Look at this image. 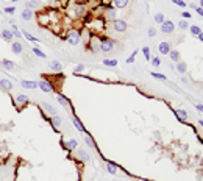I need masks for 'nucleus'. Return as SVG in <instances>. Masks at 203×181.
Instances as JSON below:
<instances>
[{
  "label": "nucleus",
  "instance_id": "22",
  "mask_svg": "<svg viewBox=\"0 0 203 181\" xmlns=\"http://www.w3.org/2000/svg\"><path fill=\"white\" fill-rule=\"evenodd\" d=\"M85 142H86V144L89 145V147H94V149H97V144L94 142V139L91 138L89 133H85Z\"/></svg>",
  "mask_w": 203,
  "mask_h": 181
},
{
  "label": "nucleus",
  "instance_id": "8",
  "mask_svg": "<svg viewBox=\"0 0 203 181\" xmlns=\"http://www.w3.org/2000/svg\"><path fill=\"white\" fill-rule=\"evenodd\" d=\"M11 52L16 53V55H20L22 52H24V45H22V42H19V41L11 42Z\"/></svg>",
  "mask_w": 203,
  "mask_h": 181
},
{
  "label": "nucleus",
  "instance_id": "35",
  "mask_svg": "<svg viewBox=\"0 0 203 181\" xmlns=\"http://www.w3.org/2000/svg\"><path fill=\"white\" fill-rule=\"evenodd\" d=\"M136 55H138V50H134V52L131 53L128 58H127V63H128V64H133V63H134V58H136Z\"/></svg>",
  "mask_w": 203,
  "mask_h": 181
},
{
  "label": "nucleus",
  "instance_id": "10",
  "mask_svg": "<svg viewBox=\"0 0 203 181\" xmlns=\"http://www.w3.org/2000/svg\"><path fill=\"white\" fill-rule=\"evenodd\" d=\"M72 122H74V125H75V128L78 130V131H81V133H86V128H85V125L81 123V120L78 119V116H72Z\"/></svg>",
  "mask_w": 203,
  "mask_h": 181
},
{
  "label": "nucleus",
  "instance_id": "49",
  "mask_svg": "<svg viewBox=\"0 0 203 181\" xmlns=\"http://www.w3.org/2000/svg\"><path fill=\"white\" fill-rule=\"evenodd\" d=\"M200 8H203V0H200Z\"/></svg>",
  "mask_w": 203,
  "mask_h": 181
},
{
  "label": "nucleus",
  "instance_id": "14",
  "mask_svg": "<svg viewBox=\"0 0 203 181\" xmlns=\"http://www.w3.org/2000/svg\"><path fill=\"white\" fill-rule=\"evenodd\" d=\"M20 17H22V20H31L33 19V11L24 8V11L20 13Z\"/></svg>",
  "mask_w": 203,
  "mask_h": 181
},
{
  "label": "nucleus",
  "instance_id": "40",
  "mask_svg": "<svg viewBox=\"0 0 203 181\" xmlns=\"http://www.w3.org/2000/svg\"><path fill=\"white\" fill-rule=\"evenodd\" d=\"M3 11H5V14H14L16 13V8L14 6H7Z\"/></svg>",
  "mask_w": 203,
  "mask_h": 181
},
{
  "label": "nucleus",
  "instance_id": "31",
  "mask_svg": "<svg viewBox=\"0 0 203 181\" xmlns=\"http://www.w3.org/2000/svg\"><path fill=\"white\" fill-rule=\"evenodd\" d=\"M177 70H178L180 74H184L186 70H188V67H186L184 63H178V64H177Z\"/></svg>",
  "mask_w": 203,
  "mask_h": 181
},
{
  "label": "nucleus",
  "instance_id": "48",
  "mask_svg": "<svg viewBox=\"0 0 203 181\" xmlns=\"http://www.w3.org/2000/svg\"><path fill=\"white\" fill-rule=\"evenodd\" d=\"M199 39H200V41L203 42V31H202V33H200V35H199Z\"/></svg>",
  "mask_w": 203,
  "mask_h": 181
},
{
  "label": "nucleus",
  "instance_id": "41",
  "mask_svg": "<svg viewBox=\"0 0 203 181\" xmlns=\"http://www.w3.org/2000/svg\"><path fill=\"white\" fill-rule=\"evenodd\" d=\"M74 13H75V16H80V14H83V13H85V8H83V6H78V5H77V8H75Z\"/></svg>",
  "mask_w": 203,
  "mask_h": 181
},
{
  "label": "nucleus",
  "instance_id": "34",
  "mask_svg": "<svg viewBox=\"0 0 203 181\" xmlns=\"http://www.w3.org/2000/svg\"><path fill=\"white\" fill-rule=\"evenodd\" d=\"M164 20H166V19H164V14H161V13H158V14L155 16V22H156V24H160V25H161V24H163Z\"/></svg>",
  "mask_w": 203,
  "mask_h": 181
},
{
  "label": "nucleus",
  "instance_id": "47",
  "mask_svg": "<svg viewBox=\"0 0 203 181\" xmlns=\"http://www.w3.org/2000/svg\"><path fill=\"white\" fill-rule=\"evenodd\" d=\"M195 108L199 109V111H202V112H203V105H200V103H197V105H195Z\"/></svg>",
  "mask_w": 203,
  "mask_h": 181
},
{
  "label": "nucleus",
  "instance_id": "6",
  "mask_svg": "<svg viewBox=\"0 0 203 181\" xmlns=\"http://www.w3.org/2000/svg\"><path fill=\"white\" fill-rule=\"evenodd\" d=\"M0 89L5 91V92L13 91V81H11L9 78H2L0 80Z\"/></svg>",
  "mask_w": 203,
  "mask_h": 181
},
{
  "label": "nucleus",
  "instance_id": "17",
  "mask_svg": "<svg viewBox=\"0 0 203 181\" xmlns=\"http://www.w3.org/2000/svg\"><path fill=\"white\" fill-rule=\"evenodd\" d=\"M38 6H39V0H30V2H27L25 3V8L27 9H36Z\"/></svg>",
  "mask_w": 203,
  "mask_h": 181
},
{
  "label": "nucleus",
  "instance_id": "29",
  "mask_svg": "<svg viewBox=\"0 0 203 181\" xmlns=\"http://www.w3.org/2000/svg\"><path fill=\"white\" fill-rule=\"evenodd\" d=\"M169 56H170L172 61H175V63H180V53H178L177 50H170V53H169Z\"/></svg>",
  "mask_w": 203,
  "mask_h": 181
},
{
  "label": "nucleus",
  "instance_id": "39",
  "mask_svg": "<svg viewBox=\"0 0 203 181\" xmlns=\"http://www.w3.org/2000/svg\"><path fill=\"white\" fill-rule=\"evenodd\" d=\"M152 76H155V78L161 80V81L166 80V75H163V74H156V72H152Z\"/></svg>",
  "mask_w": 203,
  "mask_h": 181
},
{
  "label": "nucleus",
  "instance_id": "43",
  "mask_svg": "<svg viewBox=\"0 0 203 181\" xmlns=\"http://www.w3.org/2000/svg\"><path fill=\"white\" fill-rule=\"evenodd\" d=\"M181 17L186 20V19H191V13H189V11H183V13H181Z\"/></svg>",
  "mask_w": 203,
  "mask_h": 181
},
{
  "label": "nucleus",
  "instance_id": "42",
  "mask_svg": "<svg viewBox=\"0 0 203 181\" xmlns=\"http://www.w3.org/2000/svg\"><path fill=\"white\" fill-rule=\"evenodd\" d=\"M172 2L175 3V5H178V6H181V8H184L188 3H184V0H172Z\"/></svg>",
  "mask_w": 203,
  "mask_h": 181
},
{
  "label": "nucleus",
  "instance_id": "12",
  "mask_svg": "<svg viewBox=\"0 0 203 181\" xmlns=\"http://www.w3.org/2000/svg\"><path fill=\"white\" fill-rule=\"evenodd\" d=\"M20 84H22V87H25V89H36L38 87L36 81H30V80H22Z\"/></svg>",
  "mask_w": 203,
  "mask_h": 181
},
{
  "label": "nucleus",
  "instance_id": "1",
  "mask_svg": "<svg viewBox=\"0 0 203 181\" xmlns=\"http://www.w3.org/2000/svg\"><path fill=\"white\" fill-rule=\"evenodd\" d=\"M66 41H67L70 45H78L80 41H81V36H80V31L78 30H70L66 36Z\"/></svg>",
  "mask_w": 203,
  "mask_h": 181
},
{
  "label": "nucleus",
  "instance_id": "13",
  "mask_svg": "<svg viewBox=\"0 0 203 181\" xmlns=\"http://www.w3.org/2000/svg\"><path fill=\"white\" fill-rule=\"evenodd\" d=\"M50 70H53V72H61L63 70V66H61V63L59 61H56V59H53V61H50Z\"/></svg>",
  "mask_w": 203,
  "mask_h": 181
},
{
  "label": "nucleus",
  "instance_id": "33",
  "mask_svg": "<svg viewBox=\"0 0 203 181\" xmlns=\"http://www.w3.org/2000/svg\"><path fill=\"white\" fill-rule=\"evenodd\" d=\"M142 53H144L145 61H150V48L149 47H144V48H142Z\"/></svg>",
  "mask_w": 203,
  "mask_h": 181
},
{
  "label": "nucleus",
  "instance_id": "38",
  "mask_svg": "<svg viewBox=\"0 0 203 181\" xmlns=\"http://www.w3.org/2000/svg\"><path fill=\"white\" fill-rule=\"evenodd\" d=\"M83 70H85V64H78V66L74 69V74H81Z\"/></svg>",
  "mask_w": 203,
  "mask_h": 181
},
{
  "label": "nucleus",
  "instance_id": "36",
  "mask_svg": "<svg viewBox=\"0 0 203 181\" xmlns=\"http://www.w3.org/2000/svg\"><path fill=\"white\" fill-rule=\"evenodd\" d=\"M178 27H180V28H181V30H188V28H189V25H188V22H186L184 19H183V20H180V22H178Z\"/></svg>",
  "mask_w": 203,
  "mask_h": 181
},
{
  "label": "nucleus",
  "instance_id": "4",
  "mask_svg": "<svg viewBox=\"0 0 203 181\" xmlns=\"http://www.w3.org/2000/svg\"><path fill=\"white\" fill-rule=\"evenodd\" d=\"M38 87L42 91V92H53V84L50 83V81H47V80H41V81H38Z\"/></svg>",
  "mask_w": 203,
  "mask_h": 181
},
{
  "label": "nucleus",
  "instance_id": "46",
  "mask_svg": "<svg viewBox=\"0 0 203 181\" xmlns=\"http://www.w3.org/2000/svg\"><path fill=\"white\" fill-rule=\"evenodd\" d=\"M195 11H197V13H199V16H202V17H203V8L197 6V8H195Z\"/></svg>",
  "mask_w": 203,
  "mask_h": 181
},
{
  "label": "nucleus",
  "instance_id": "20",
  "mask_svg": "<svg viewBox=\"0 0 203 181\" xmlns=\"http://www.w3.org/2000/svg\"><path fill=\"white\" fill-rule=\"evenodd\" d=\"M2 36H3V39H7V41H11L13 42V33H11V30H8V28H3L2 30Z\"/></svg>",
  "mask_w": 203,
  "mask_h": 181
},
{
  "label": "nucleus",
  "instance_id": "32",
  "mask_svg": "<svg viewBox=\"0 0 203 181\" xmlns=\"http://www.w3.org/2000/svg\"><path fill=\"white\" fill-rule=\"evenodd\" d=\"M103 64L109 66V67H114V66H117V61L116 59H103Z\"/></svg>",
  "mask_w": 203,
  "mask_h": 181
},
{
  "label": "nucleus",
  "instance_id": "28",
  "mask_svg": "<svg viewBox=\"0 0 203 181\" xmlns=\"http://www.w3.org/2000/svg\"><path fill=\"white\" fill-rule=\"evenodd\" d=\"M11 33L14 37H22V31H19V27L16 24H13V27H11Z\"/></svg>",
  "mask_w": 203,
  "mask_h": 181
},
{
  "label": "nucleus",
  "instance_id": "37",
  "mask_svg": "<svg viewBox=\"0 0 203 181\" xmlns=\"http://www.w3.org/2000/svg\"><path fill=\"white\" fill-rule=\"evenodd\" d=\"M152 66H153V67H160V66H161V59L160 58H152Z\"/></svg>",
  "mask_w": 203,
  "mask_h": 181
},
{
  "label": "nucleus",
  "instance_id": "2",
  "mask_svg": "<svg viewBox=\"0 0 203 181\" xmlns=\"http://www.w3.org/2000/svg\"><path fill=\"white\" fill-rule=\"evenodd\" d=\"M114 47H116V42H114L113 39H108V37H105V39H102L100 45H98V48H100V50H102L103 53H108V52H111Z\"/></svg>",
  "mask_w": 203,
  "mask_h": 181
},
{
  "label": "nucleus",
  "instance_id": "5",
  "mask_svg": "<svg viewBox=\"0 0 203 181\" xmlns=\"http://www.w3.org/2000/svg\"><path fill=\"white\" fill-rule=\"evenodd\" d=\"M173 28H175V25H173L172 20H164L161 24V31L166 33V35H170V33L173 31Z\"/></svg>",
  "mask_w": 203,
  "mask_h": 181
},
{
  "label": "nucleus",
  "instance_id": "26",
  "mask_svg": "<svg viewBox=\"0 0 203 181\" xmlns=\"http://www.w3.org/2000/svg\"><path fill=\"white\" fill-rule=\"evenodd\" d=\"M113 3L116 8H125L128 5V0H113Z\"/></svg>",
  "mask_w": 203,
  "mask_h": 181
},
{
  "label": "nucleus",
  "instance_id": "44",
  "mask_svg": "<svg viewBox=\"0 0 203 181\" xmlns=\"http://www.w3.org/2000/svg\"><path fill=\"white\" fill-rule=\"evenodd\" d=\"M75 5H78V6H83L85 3H87V0H74Z\"/></svg>",
  "mask_w": 203,
  "mask_h": 181
},
{
  "label": "nucleus",
  "instance_id": "11",
  "mask_svg": "<svg viewBox=\"0 0 203 181\" xmlns=\"http://www.w3.org/2000/svg\"><path fill=\"white\" fill-rule=\"evenodd\" d=\"M48 122H50V123L53 125V128H55V130H58L59 127H61V117H59L58 114H56V116H50V119H48Z\"/></svg>",
  "mask_w": 203,
  "mask_h": 181
},
{
  "label": "nucleus",
  "instance_id": "3",
  "mask_svg": "<svg viewBox=\"0 0 203 181\" xmlns=\"http://www.w3.org/2000/svg\"><path fill=\"white\" fill-rule=\"evenodd\" d=\"M127 27H128L127 22L122 20V19H114V20H113V30L117 31V33L125 31V30H127Z\"/></svg>",
  "mask_w": 203,
  "mask_h": 181
},
{
  "label": "nucleus",
  "instance_id": "16",
  "mask_svg": "<svg viewBox=\"0 0 203 181\" xmlns=\"http://www.w3.org/2000/svg\"><path fill=\"white\" fill-rule=\"evenodd\" d=\"M116 16H117V13H116V9H114V8H108V9L105 11V17H106V19L114 20V19H116Z\"/></svg>",
  "mask_w": 203,
  "mask_h": 181
},
{
  "label": "nucleus",
  "instance_id": "27",
  "mask_svg": "<svg viewBox=\"0 0 203 181\" xmlns=\"http://www.w3.org/2000/svg\"><path fill=\"white\" fill-rule=\"evenodd\" d=\"M42 106L46 108V111H47L48 114H52V116H56V109H55L53 106H50V105H48V103H46V102H44V103H42Z\"/></svg>",
  "mask_w": 203,
  "mask_h": 181
},
{
  "label": "nucleus",
  "instance_id": "30",
  "mask_svg": "<svg viewBox=\"0 0 203 181\" xmlns=\"http://www.w3.org/2000/svg\"><path fill=\"white\" fill-rule=\"evenodd\" d=\"M33 53H35L36 56H39V58H46V53H44V52L41 50V48H38L36 45L33 47Z\"/></svg>",
  "mask_w": 203,
  "mask_h": 181
},
{
  "label": "nucleus",
  "instance_id": "15",
  "mask_svg": "<svg viewBox=\"0 0 203 181\" xmlns=\"http://www.w3.org/2000/svg\"><path fill=\"white\" fill-rule=\"evenodd\" d=\"M175 116L178 117V120H181V122H184V120L188 119V112H186L184 109H175Z\"/></svg>",
  "mask_w": 203,
  "mask_h": 181
},
{
  "label": "nucleus",
  "instance_id": "19",
  "mask_svg": "<svg viewBox=\"0 0 203 181\" xmlns=\"http://www.w3.org/2000/svg\"><path fill=\"white\" fill-rule=\"evenodd\" d=\"M16 102H17L19 105L22 106V105H27V103H28L30 100H28V97H27L25 94H20V95H17V97H16Z\"/></svg>",
  "mask_w": 203,
  "mask_h": 181
},
{
  "label": "nucleus",
  "instance_id": "9",
  "mask_svg": "<svg viewBox=\"0 0 203 181\" xmlns=\"http://www.w3.org/2000/svg\"><path fill=\"white\" fill-rule=\"evenodd\" d=\"M158 50H160V53H163V55H169V53H170V44H169L167 41L160 42V45H158Z\"/></svg>",
  "mask_w": 203,
  "mask_h": 181
},
{
  "label": "nucleus",
  "instance_id": "7",
  "mask_svg": "<svg viewBox=\"0 0 203 181\" xmlns=\"http://www.w3.org/2000/svg\"><path fill=\"white\" fill-rule=\"evenodd\" d=\"M61 147L67 149L69 151H72V150H75L77 147H78V141H75V139H69V141H66V142L61 141Z\"/></svg>",
  "mask_w": 203,
  "mask_h": 181
},
{
  "label": "nucleus",
  "instance_id": "50",
  "mask_svg": "<svg viewBox=\"0 0 203 181\" xmlns=\"http://www.w3.org/2000/svg\"><path fill=\"white\" fill-rule=\"evenodd\" d=\"M11 2H13V3H14V2H19V0H11Z\"/></svg>",
  "mask_w": 203,
  "mask_h": 181
},
{
  "label": "nucleus",
  "instance_id": "45",
  "mask_svg": "<svg viewBox=\"0 0 203 181\" xmlns=\"http://www.w3.org/2000/svg\"><path fill=\"white\" fill-rule=\"evenodd\" d=\"M155 35H156V30L153 28V27H150V28H149V36H150V37H153Z\"/></svg>",
  "mask_w": 203,
  "mask_h": 181
},
{
  "label": "nucleus",
  "instance_id": "24",
  "mask_svg": "<svg viewBox=\"0 0 203 181\" xmlns=\"http://www.w3.org/2000/svg\"><path fill=\"white\" fill-rule=\"evenodd\" d=\"M189 31H191V35H192V36H199L200 33H202V28H200L199 25H191L189 27Z\"/></svg>",
  "mask_w": 203,
  "mask_h": 181
},
{
  "label": "nucleus",
  "instance_id": "18",
  "mask_svg": "<svg viewBox=\"0 0 203 181\" xmlns=\"http://www.w3.org/2000/svg\"><path fill=\"white\" fill-rule=\"evenodd\" d=\"M22 36H24L25 39H28L30 42H33V44H38V42H39V41H38L35 36H33V35H30V33H28V31H25V30H22Z\"/></svg>",
  "mask_w": 203,
  "mask_h": 181
},
{
  "label": "nucleus",
  "instance_id": "23",
  "mask_svg": "<svg viewBox=\"0 0 203 181\" xmlns=\"http://www.w3.org/2000/svg\"><path fill=\"white\" fill-rule=\"evenodd\" d=\"M106 170L109 172V173H111V175H114V173H117V166H116V164H114V162H106Z\"/></svg>",
  "mask_w": 203,
  "mask_h": 181
},
{
  "label": "nucleus",
  "instance_id": "21",
  "mask_svg": "<svg viewBox=\"0 0 203 181\" xmlns=\"http://www.w3.org/2000/svg\"><path fill=\"white\" fill-rule=\"evenodd\" d=\"M56 98H58V102L61 103L63 106H70V102H69V98H67V97H64L63 94H58V95H56Z\"/></svg>",
  "mask_w": 203,
  "mask_h": 181
},
{
  "label": "nucleus",
  "instance_id": "25",
  "mask_svg": "<svg viewBox=\"0 0 203 181\" xmlns=\"http://www.w3.org/2000/svg\"><path fill=\"white\" fill-rule=\"evenodd\" d=\"M2 64H3V67L7 69V70H13V69L16 67V64H14L13 61H9V59H3Z\"/></svg>",
  "mask_w": 203,
  "mask_h": 181
}]
</instances>
